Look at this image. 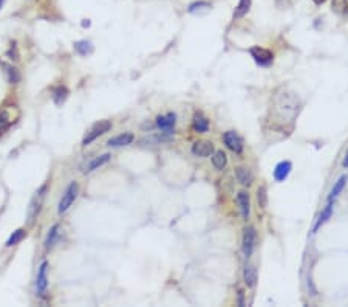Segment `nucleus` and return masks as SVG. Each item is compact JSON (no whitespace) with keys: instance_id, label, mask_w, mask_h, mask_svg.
Instances as JSON below:
<instances>
[{"instance_id":"nucleus-1","label":"nucleus","mask_w":348,"mask_h":307,"mask_svg":"<svg viewBox=\"0 0 348 307\" xmlns=\"http://www.w3.org/2000/svg\"><path fill=\"white\" fill-rule=\"evenodd\" d=\"M302 107L300 96L292 90H283L274 99V110L283 121H292Z\"/></svg>"},{"instance_id":"nucleus-2","label":"nucleus","mask_w":348,"mask_h":307,"mask_svg":"<svg viewBox=\"0 0 348 307\" xmlns=\"http://www.w3.org/2000/svg\"><path fill=\"white\" fill-rule=\"evenodd\" d=\"M47 189H48V185L45 183L44 186H41V188L36 191L33 199H31V202H30V207H28V211H27V222H28L30 227L34 225L36 219L39 217V214H41V211H42L44 200H45V196H47Z\"/></svg>"},{"instance_id":"nucleus-3","label":"nucleus","mask_w":348,"mask_h":307,"mask_svg":"<svg viewBox=\"0 0 348 307\" xmlns=\"http://www.w3.org/2000/svg\"><path fill=\"white\" fill-rule=\"evenodd\" d=\"M77 194H79V185H77L76 182H71L67 189L63 191V194L59 200V205H58V214H63V213H67L70 210V207L74 203Z\"/></svg>"},{"instance_id":"nucleus-4","label":"nucleus","mask_w":348,"mask_h":307,"mask_svg":"<svg viewBox=\"0 0 348 307\" xmlns=\"http://www.w3.org/2000/svg\"><path fill=\"white\" fill-rule=\"evenodd\" d=\"M110 129H112V121H110V120H102V121L96 123V124L92 127V129H90V131L87 132V135L84 137V140H82V146L92 145L96 138H99L101 135L107 134Z\"/></svg>"},{"instance_id":"nucleus-5","label":"nucleus","mask_w":348,"mask_h":307,"mask_svg":"<svg viewBox=\"0 0 348 307\" xmlns=\"http://www.w3.org/2000/svg\"><path fill=\"white\" fill-rule=\"evenodd\" d=\"M255 244H257V231L254 227L249 225L243 230V239H241V250L246 258H251L255 250Z\"/></svg>"},{"instance_id":"nucleus-6","label":"nucleus","mask_w":348,"mask_h":307,"mask_svg":"<svg viewBox=\"0 0 348 307\" xmlns=\"http://www.w3.org/2000/svg\"><path fill=\"white\" fill-rule=\"evenodd\" d=\"M249 53L252 56V59L259 64L262 67H269L271 64L274 62V53L268 48H263V47H252L249 50Z\"/></svg>"},{"instance_id":"nucleus-7","label":"nucleus","mask_w":348,"mask_h":307,"mask_svg":"<svg viewBox=\"0 0 348 307\" xmlns=\"http://www.w3.org/2000/svg\"><path fill=\"white\" fill-rule=\"evenodd\" d=\"M48 287V262L44 261L37 270V278H36V290L39 297H45Z\"/></svg>"},{"instance_id":"nucleus-8","label":"nucleus","mask_w":348,"mask_h":307,"mask_svg":"<svg viewBox=\"0 0 348 307\" xmlns=\"http://www.w3.org/2000/svg\"><path fill=\"white\" fill-rule=\"evenodd\" d=\"M223 143L232 152H235V154H241L243 152V138L235 131L225 132L223 134Z\"/></svg>"},{"instance_id":"nucleus-9","label":"nucleus","mask_w":348,"mask_h":307,"mask_svg":"<svg viewBox=\"0 0 348 307\" xmlns=\"http://www.w3.org/2000/svg\"><path fill=\"white\" fill-rule=\"evenodd\" d=\"M109 161H110V154H102V155L93 157V158H90L88 161H85L81 169H82L84 174H88V172H93V171L99 169L101 166H104Z\"/></svg>"},{"instance_id":"nucleus-10","label":"nucleus","mask_w":348,"mask_h":307,"mask_svg":"<svg viewBox=\"0 0 348 307\" xmlns=\"http://www.w3.org/2000/svg\"><path fill=\"white\" fill-rule=\"evenodd\" d=\"M215 148H214V143L212 142H197L192 145V154L195 157H200V158H206V157H211L214 154Z\"/></svg>"},{"instance_id":"nucleus-11","label":"nucleus","mask_w":348,"mask_h":307,"mask_svg":"<svg viewBox=\"0 0 348 307\" xmlns=\"http://www.w3.org/2000/svg\"><path fill=\"white\" fill-rule=\"evenodd\" d=\"M237 203H238V210H240L243 221H248L249 213H251V200H249V194L246 193V191H240V193L237 194Z\"/></svg>"},{"instance_id":"nucleus-12","label":"nucleus","mask_w":348,"mask_h":307,"mask_svg":"<svg viewBox=\"0 0 348 307\" xmlns=\"http://www.w3.org/2000/svg\"><path fill=\"white\" fill-rule=\"evenodd\" d=\"M291 169H292V163L288 161V160H283V161L277 163L276 168H274L276 182H285L288 178V175L291 174Z\"/></svg>"},{"instance_id":"nucleus-13","label":"nucleus","mask_w":348,"mask_h":307,"mask_svg":"<svg viewBox=\"0 0 348 307\" xmlns=\"http://www.w3.org/2000/svg\"><path fill=\"white\" fill-rule=\"evenodd\" d=\"M175 124H176V115L175 113L160 115V117H157V121H155V126L160 127L161 131H174Z\"/></svg>"},{"instance_id":"nucleus-14","label":"nucleus","mask_w":348,"mask_h":307,"mask_svg":"<svg viewBox=\"0 0 348 307\" xmlns=\"http://www.w3.org/2000/svg\"><path fill=\"white\" fill-rule=\"evenodd\" d=\"M235 177L240 182V185L243 186H249L254 182V174L252 171L248 168V166H237L235 168Z\"/></svg>"},{"instance_id":"nucleus-15","label":"nucleus","mask_w":348,"mask_h":307,"mask_svg":"<svg viewBox=\"0 0 348 307\" xmlns=\"http://www.w3.org/2000/svg\"><path fill=\"white\" fill-rule=\"evenodd\" d=\"M133 140H135V135L130 134V132H124L121 135H116L113 138L109 140V146L112 148H122V146H128V145H132L133 143Z\"/></svg>"},{"instance_id":"nucleus-16","label":"nucleus","mask_w":348,"mask_h":307,"mask_svg":"<svg viewBox=\"0 0 348 307\" xmlns=\"http://www.w3.org/2000/svg\"><path fill=\"white\" fill-rule=\"evenodd\" d=\"M192 127H193V131L198 132V134H206L209 131V120L206 118L201 112H197L195 115H193Z\"/></svg>"},{"instance_id":"nucleus-17","label":"nucleus","mask_w":348,"mask_h":307,"mask_svg":"<svg viewBox=\"0 0 348 307\" xmlns=\"http://www.w3.org/2000/svg\"><path fill=\"white\" fill-rule=\"evenodd\" d=\"M59 234H60V225L59 224H55L53 227L50 228V231L45 237V242H44V248L48 251L53 248L56 244H58V240H59Z\"/></svg>"},{"instance_id":"nucleus-18","label":"nucleus","mask_w":348,"mask_h":307,"mask_svg":"<svg viewBox=\"0 0 348 307\" xmlns=\"http://www.w3.org/2000/svg\"><path fill=\"white\" fill-rule=\"evenodd\" d=\"M333 203H334V202H327V207H325L324 210H322L320 216L317 217V221H316V224H314V227H313V233H316L322 225L328 222V219H330L331 214H333V208H334Z\"/></svg>"},{"instance_id":"nucleus-19","label":"nucleus","mask_w":348,"mask_h":307,"mask_svg":"<svg viewBox=\"0 0 348 307\" xmlns=\"http://www.w3.org/2000/svg\"><path fill=\"white\" fill-rule=\"evenodd\" d=\"M345 185H347V175L339 177V180L333 185V188H331V191H330V194H328V197H327V202H334V200H336V199L339 197V194L344 191Z\"/></svg>"},{"instance_id":"nucleus-20","label":"nucleus","mask_w":348,"mask_h":307,"mask_svg":"<svg viewBox=\"0 0 348 307\" xmlns=\"http://www.w3.org/2000/svg\"><path fill=\"white\" fill-rule=\"evenodd\" d=\"M243 279H244V284L248 287H254L257 284V268L252 264H248L244 267V272H243Z\"/></svg>"},{"instance_id":"nucleus-21","label":"nucleus","mask_w":348,"mask_h":307,"mask_svg":"<svg viewBox=\"0 0 348 307\" xmlns=\"http://www.w3.org/2000/svg\"><path fill=\"white\" fill-rule=\"evenodd\" d=\"M212 164L215 166V168L218 171H222L226 168V164H228V157H226V154L223 151H214L212 154Z\"/></svg>"},{"instance_id":"nucleus-22","label":"nucleus","mask_w":348,"mask_h":307,"mask_svg":"<svg viewBox=\"0 0 348 307\" xmlns=\"http://www.w3.org/2000/svg\"><path fill=\"white\" fill-rule=\"evenodd\" d=\"M249 8H251V0H238V5L235 6V11H234V19H240L243 16H246Z\"/></svg>"},{"instance_id":"nucleus-23","label":"nucleus","mask_w":348,"mask_h":307,"mask_svg":"<svg viewBox=\"0 0 348 307\" xmlns=\"http://www.w3.org/2000/svg\"><path fill=\"white\" fill-rule=\"evenodd\" d=\"M68 98V90H67V87H63V85H59L56 87L55 90H53V101L56 102L58 106H60L63 101H65Z\"/></svg>"},{"instance_id":"nucleus-24","label":"nucleus","mask_w":348,"mask_h":307,"mask_svg":"<svg viewBox=\"0 0 348 307\" xmlns=\"http://www.w3.org/2000/svg\"><path fill=\"white\" fill-rule=\"evenodd\" d=\"M27 236V231L23 228H19L16 231H12V234L9 236V239L6 240V247H12V245H17L19 242L23 240V237Z\"/></svg>"},{"instance_id":"nucleus-25","label":"nucleus","mask_w":348,"mask_h":307,"mask_svg":"<svg viewBox=\"0 0 348 307\" xmlns=\"http://www.w3.org/2000/svg\"><path fill=\"white\" fill-rule=\"evenodd\" d=\"M74 50L79 55L87 56V55H90L93 51V45H92V42H88V41H79V42L74 44Z\"/></svg>"},{"instance_id":"nucleus-26","label":"nucleus","mask_w":348,"mask_h":307,"mask_svg":"<svg viewBox=\"0 0 348 307\" xmlns=\"http://www.w3.org/2000/svg\"><path fill=\"white\" fill-rule=\"evenodd\" d=\"M212 5L209 2H203V0H200V2H195V3H190L187 11L190 12V14H195V12L198 11H203V9H211Z\"/></svg>"},{"instance_id":"nucleus-27","label":"nucleus","mask_w":348,"mask_h":307,"mask_svg":"<svg viewBox=\"0 0 348 307\" xmlns=\"http://www.w3.org/2000/svg\"><path fill=\"white\" fill-rule=\"evenodd\" d=\"M5 73H6V76H8V82L16 84V82H19V81H20V75H19V72H17V69H16V67L5 66Z\"/></svg>"},{"instance_id":"nucleus-28","label":"nucleus","mask_w":348,"mask_h":307,"mask_svg":"<svg viewBox=\"0 0 348 307\" xmlns=\"http://www.w3.org/2000/svg\"><path fill=\"white\" fill-rule=\"evenodd\" d=\"M257 200H259L260 208H266V205H268V194H266V188L265 186H260L259 191H257Z\"/></svg>"},{"instance_id":"nucleus-29","label":"nucleus","mask_w":348,"mask_h":307,"mask_svg":"<svg viewBox=\"0 0 348 307\" xmlns=\"http://www.w3.org/2000/svg\"><path fill=\"white\" fill-rule=\"evenodd\" d=\"M342 166H344V168H348V152H347V155H345V158L342 161Z\"/></svg>"},{"instance_id":"nucleus-30","label":"nucleus","mask_w":348,"mask_h":307,"mask_svg":"<svg viewBox=\"0 0 348 307\" xmlns=\"http://www.w3.org/2000/svg\"><path fill=\"white\" fill-rule=\"evenodd\" d=\"M5 2H6V0H0V9H2V6H3Z\"/></svg>"}]
</instances>
